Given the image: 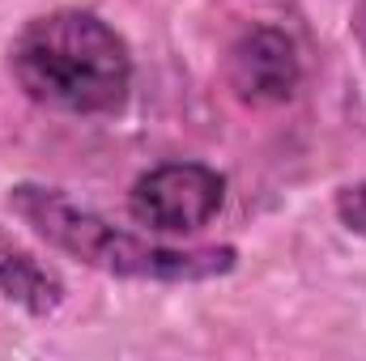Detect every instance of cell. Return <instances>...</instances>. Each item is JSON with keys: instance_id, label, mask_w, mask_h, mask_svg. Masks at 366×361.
Wrapping results in <instances>:
<instances>
[{"instance_id": "cell-5", "label": "cell", "mask_w": 366, "mask_h": 361, "mask_svg": "<svg viewBox=\"0 0 366 361\" xmlns=\"http://www.w3.org/2000/svg\"><path fill=\"white\" fill-rule=\"evenodd\" d=\"M0 298L21 306L34 319H47L64 306V280L34 251H26L9 230H0Z\"/></svg>"}, {"instance_id": "cell-1", "label": "cell", "mask_w": 366, "mask_h": 361, "mask_svg": "<svg viewBox=\"0 0 366 361\" xmlns=\"http://www.w3.org/2000/svg\"><path fill=\"white\" fill-rule=\"evenodd\" d=\"M9 68L30 102L69 115H111L132 90L128 43L86 9H56L26 21Z\"/></svg>"}, {"instance_id": "cell-3", "label": "cell", "mask_w": 366, "mask_h": 361, "mask_svg": "<svg viewBox=\"0 0 366 361\" xmlns=\"http://www.w3.org/2000/svg\"><path fill=\"white\" fill-rule=\"evenodd\" d=\"M226 204V179L204 162H167L132 183L128 213L154 234H196Z\"/></svg>"}, {"instance_id": "cell-6", "label": "cell", "mask_w": 366, "mask_h": 361, "mask_svg": "<svg viewBox=\"0 0 366 361\" xmlns=\"http://www.w3.org/2000/svg\"><path fill=\"white\" fill-rule=\"evenodd\" d=\"M337 217H341V225L350 230V234H358L366 238V183H345L341 191H337Z\"/></svg>"}, {"instance_id": "cell-4", "label": "cell", "mask_w": 366, "mask_h": 361, "mask_svg": "<svg viewBox=\"0 0 366 361\" xmlns=\"http://www.w3.org/2000/svg\"><path fill=\"white\" fill-rule=\"evenodd\" d=\"M298 51L294 39L273 26H252L234 39L230 56H226V81L239 102L247 106H277L290 102L298 90Z\"/></svg>"}, {"instance_id": "cell-2", "label": "cell", "mask_w": 366, "mask_h": 361, "mask_svg": "<svg viewBox=\"0 0 366 361\" xmlns=\"http://www.w3.org/2000/svg\"><path fill=\"white\" fill-rule=\"evenodd\" d=\"M9 208L56 251L86 264L94 272L119 276V280H162V285H187V280H213L239 264L234 247H167L137 238L94 208L69 200L56 187L43 183H17L9 191Z\"/></svg>"}]
</instances>
